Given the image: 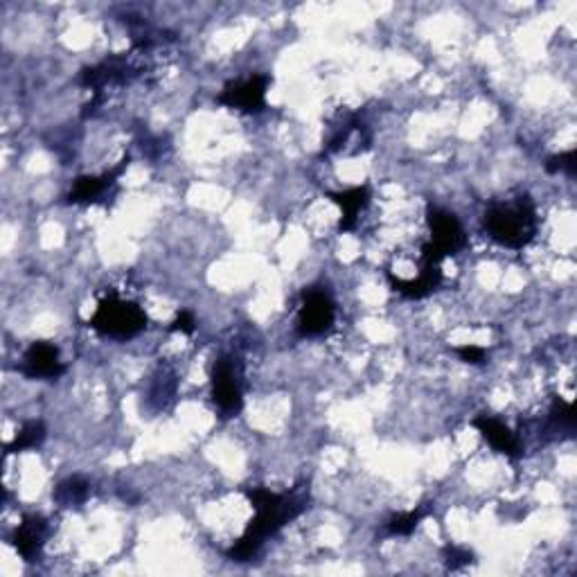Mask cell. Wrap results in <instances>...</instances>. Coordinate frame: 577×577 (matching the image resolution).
<instances>
[{
  "label": "cell",
  "instance_id": "9c48e42d",
  "mask_svg": "<svg viewBox=\"0 0 577 577\" xmlns=\"http://www.w3.org/2000/svg\"><path fill=\"white\" fill-rule=\"evenodd\" d=\"M28 379H59L66 372V363L61 361V354L57 345L48 341L32 343L23 354L21 368Z\"/></svg>",
  "mask_w": 577,
  "mask_h": 577
},
{
  "label": "cell",
  "instance_id": "8fae6325",
  "mask_svg": "<svg viewBox=\"0 0 577 577\" xmlns=\"http://www.w3.org/2000/svg\"><path fill=\"white\" fill-rule=\"evenodd\" d=\"M386 275H388L390 289L397 291L399 296H404L408 300H422L426 296H431L433 291L440 287V282H442L440 264L438 262H429V260H422V271H420V275H417L415 280L395 278L393 271H388Z\"/></svg>",
  "mask_w": 577,
  "mask_h": 577
},
{
  "label": "cell",
  "instance_id": "2e32d148",
  "mask_svg": "<svg viewBox=\"0 0 577 577\" xmlns=\"http://www.w3.org/2000/svg\"><path fill=\"white\" fill-rule=\"evenodd\" d=\"M429 514L426 508H415V510H408V512H397L384 523V530L386 535L390 537H408L413 535L415 528L420 526V521Z\"/></svg>",
  "mask_w": 577,
  "mask_h": 577
},
{
  "label": "cell",
  "instance_id": "52a82bcc",
  "mask_svg": "<svg viewBox=\"0 0 577 577\" xmlns=\"http://www.w3.org/2000/svg\"><path fill=\"white\" fill-rule=\"evenodd\" d=\"M271 84L269 75H253L244 82L228 84L219 93L217 102L228 109L242 111L248 115H257L266 109V88Z\"/></svg>",
  "mask_w": 577,
  "mask_h": 577
},
{
  "label": "cell",
  "instance_id": "277c9868",
  "mask_svg": "<svg viewBox=\"0 0 577 577\" xmlns=\"http://www.w3.org/2000/svg\"><path fill=\"white\" fill-rule=\"evenodd\" d=\"M242 363L239 359L224 354L212 366V402L226 417H233L244 406V388H242Z\"/></svg>",
  "mask_w": 577,
  "mask_h": 577
},
{
  "label": "cell",
  "instance_id": "3957f363",
  "mask_svg": "<svg viewBox=\"0 0 577 577\" xmlns=\"http://www.w3.org/2000/svg\"><path fill=\"white\" fill-rule=\"evenodd\" d=\"M88 327L100 336L127 341L145 330L147 314L138 303L122 300L115 294H111V296H106L100 305H97L95 314L91 316V321H88Z\"/></svg>",
  "mask_w": 577,
  "mask_h": 577
},
{
  "label": "cell",
  "instance_id": "30bf717a",
  "mask_svg": "<svg viewBox=\"0 0 577 577\" xmlns=\"http://www.w3.org/2000/svg\"><path fill=\"white\" fill-rule=\"evenodd\" d=\"M472 426L487 442H490V447L494 451H499L505 458L519 460L523 456V451H526V445H523L517 433H514L508 424H503L492 415L474 417Z\"/></svg>",
  "mask_w": 577,
  "mask_h": 577
},
{
  "label": "cell",
  "instance_id": "44dd1931",
  "mask_svg": "<svg viewBox=\"0 0 577 577\" xmlns=\"http://www.w3.org/2000/svg\"><path fill=\"white\" fill-rule=\"evenodd\" d=\"M194 330H197V318H194V314L188 312V309H183V312L176 314V318L170 325V332H181L185 336H192Z\"/></svg>",
  "mask_w": 577,
  "mask_h": 577
},
{
  "label": "cell",
  "instance_id": "5bb4252c",
  "mask_svg": "<svg viewBox=\"0 0 577 577\" xmlns=\"http://www.w3.org/2000/svg\"><path fill=\"white\" fill-rule=\"evenodd\" d=\"M575 406L571 402H566L562 397H555L553 404H550L548 420H546V433H550L553 438L568 436L571 438L575 433Z\"/></svg>",
  "mask_w": 577,
  "mask_h": 577
},
{
  "label": "cell",
  "instance_id": "6da1fadb",
  "mask_svg": "<svg viewBox=\"0 0 577 577\" xmlns=\"http://www.w3.org/2000/svg\"><path fill=\"white\" fill-rule=\"evenodd\" d=\"M244 494L255 508V517L248 523L244 535L228 548L226 555L233 562H251L266 539L278 535L289 521L298 519L309 508L307 485H298L289 494H275L266 487H246Z\"/></svg>",
  "mask_w": 577,
  "mask_h": 577
},
{
  "label": "cell",
  "instance_id": "ffe728a7",
  "mask_svg": "<svg viewBox=\"0 0 577 577\" xmlns=\"http://www.w3.org/2000/svg\"><path fill=\"white\" fill-rule=\"evenodd\" d=\"M454 352L460 357V361L469 363V366H483L487 361V350L478 348V345H458Z\"/></svg>",
  "mask_w": 577,
  "mask_h": 577
},
{
  "label": "cell",
  "instance_id": "5b68a950",
  "mask_svg": "<svg viewBox=\"0 0 577 577\" xmlns=\"http://www.w3.org/2000/svg\"><path fill=\"white\" fill-rule=\"evenodd\" d=\"M336 321V305L332 296L323 287H307L303 291V303L298 309V334L307 336H323L332 330Z\"/></svg>",
  "mask_w": 577,
  "mask_h": 577
},
{
  "label": "cell",
  "instance_id": "ac0fdd59",
  "mask_svg": "<svg viewBox=\"0 0 577 577\" xmlns=\"http://www.w3.org/2000/svg\"><path fill=\"white\" fill-rule=\"evenodd\" d=\"M544 167H546L548 174L575 176V172H577V152H575V149H571V152L550 156L548 161L544 163Z\"/></svg>",
  "mask_w": 577,
  "mask_h": 577
},
{
  "label": "cell",
  "instance_id": "7c38bea8",
  "mask_svg": "<svg viewBox=\"0 0 577 577\" xmlns=\"http://www.w3.org/2000/svg\"><path fill=\"white\" fill-rule=\"evenodd\" d=\"M48 523L39 514H28L12 532V546L16 548L25 562H34L39 557L43 544H46Z\"/></svg>",
  "mask_w": 577,
  "mask_h": 577
},
{
  "label": "cell",
  "instance_id": "8992f818",
  "mask_svg": "<svg viewBox=\"0 0 577 577\" xmlns=\"http://www.w3.org/2000/svg\"><path fill=\"white\" fill-rule=\"evenodd\" d=\"M426 224H429L431 230L429 244L436 248L442 260L451 255H458L467 248L469 244L467 233L454 212L429 203V206H426Z\"/></svg>",
  "mask_w": 577,
  "mask_h": 577
},
{
  "label": "cell",
  "instance_id": "4fadbf2b",
  "mask_svg": "<svg viewBox=\"0 0 577 577\" xmlns=\"http://www.w3.org/2000/svg\"><path fill=\"white\" fill-rule=\"evenodd\" d=\"M327 199H332L341 208V233H352L359 224V215L368 208L370 203V188L368 185H357V188L343 192H327Z\"/></svg>",
  "mask_w": 577,
  "mask_h": 577
},
{
  "label": "cell",
  "instance_id": "e0dca14e",
  "mask_svg": "<svg viewBox=\"0 0 577 577\" xmlns=\"http://www.w3.org/2000/svg\"><path fill=\"white\" fill-rule=\"evenodd\" d=\"M88 494H91V483L86 481L82 476H73L68 478V481L61 483L57 487V501L64 503V505H79L88 499Z\"/></svg>",
  "mask_w": 577,
  "mask_h": 577
},
{
  "label": "cell",
  "instance_id": "d6986e66",
  "mask_svg": "<svg viewBox=\"0 0 577 577\" xmlns=\"http://www.w3.org/2000/svg\"><path fill=\"white\" fill-rule=\"evenodd\" d=\"M442 559H445L447 568H451V571H458V568H463V566L474 562V553L465 546L449 544V546L442 548Z\"/></svg>",
  "mask_w": 577,
  "mask_h": 577
},
{
  "label": "cell",
  "instance_id": "ba28073f",
  "mask_svg": "<svg viewBox=\"0 0 577 577\" xmlns=\"http://www.w3.org/2000/svg\"><path fill=\"white\" fill-rule=\"evenodd\" d=\"M129 163L131 156H124L109 172H104L100 176H79L73 190L68 194V203H73V206H91V203L102 201V197L118 188L120 176L127 170Z\"/></svg>",
  "mask_w": 577,
  "mask_h": 577
},
{
  "label": "cell",
  "instance_id": "9a60e30c",
  "mask_svg": "<svg viewBox=\"0 0 577 577\" xmlns=\"http://www.w3.org/2000/svg\"><path fill=\"white\" fill-rule=\"evenodd\" d=\"M48 429L41 420H30L21 426V431L16 433V438L7 445V454H21V451L39 449L46 442Z\"/></svg>",
  "mask_w": 577,
  "mask_h": 577
},
{
  "label": "cell",
  "instance_id": "7a4b0ae2",
  "mask_svg": "<svg viewBox=\"0 0 577 577\" xmlns=\"http://www.w3.org/2000/svg\"><path fill=\"white\" fill-rule=\"evenodd\" d=\"M483 228L492 242L519 251L537 235L535 203L528 194H521L514 201H494L485 210Z\"/></svg>",
  "mask_w": 577,
  "mask_h": 577
}]
</instances>
